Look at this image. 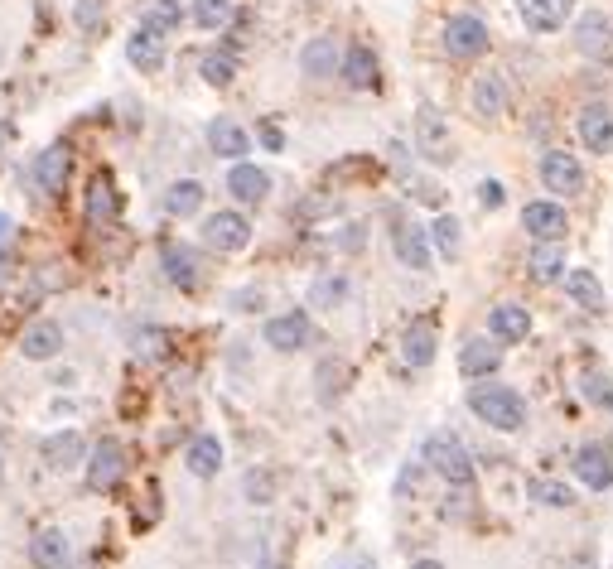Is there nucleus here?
Returning a JSON list of instances; mask_svg holds the SVG:
<instances>
[{
  "label": "nucleus",
  "instance_id": "nucleus-46",
  "mask_svg": "<svg viewBox=\"0 0 613 569\" xmlns=\"http://www.w3.org/2000/svg\"><path fill=\"white\" fill-rule=\"evenodd\" d=\"M261 145H266V150H280V145H285L280 126H261Z\"/></svg>",
  "mask_w": 613,
  "mask_h": 569
},
{
  "label": "nucleus",
  "instance_id": "nucleus-11",
  "mask_svg": "<svg viewBox=\"0 0 613 569\" xmlns=\"http://www.w3.org/2000/svg\"><path fill=\"white\" fill-rule=\"evenodd\" d=\"M575 478L594 492L613 488V449L609 444H599V439L580 444V449H575Z\"/></svg>",
  "mask_w": 613,
  "mask_h": 569
},
{
  "label": "nucleus",
  "instance_id": "nucleus-32",
  "mask_svg": "<svg viewBox=\"0 0 613 569\" xmlns=\"http://www.w3.org/2000/svg\"><path fill=\"white\" fill-rule=\"evenodd\" d=\"M63 560H68V536L63 531H39L34 541H29V565L34 569H63Z\"/></svg>",
  "mask_w": 613,
  "mask_h": 569
},
{
  "label": "nucleus",
  "instance_id": "nucleus-42",
  "mask_svg": "<svg viewBox=\"0 0 613 569\" xmlns=\"http://www.w3.org/2000/svg\"><path fill=\"white\" fill-rule=\"evenodd\" d=\"M585 401H594V406H609V401H613L609 377H604V372H594V367L585 372Z\"/></svg>",
  "mask_w": 613,
  "mask_h": 569
},
{
  "label": "nucleus",
  "instance_id": "nucleus-13",
  "mask_svg": "<svg viewBox=\"0 0 613 569\" xmlns=\"http://www.w3.org/2000/svg\"><path fill=\"white\" fill-rule=\"evenodd\" d=\"M575 49L585 58H609L613 54V25L604 10H585L575 20Z\"/></svg>",
  "mask_w": 613,
  "mask_h": 569
},
{
  "label": "nucleus",
  "instance_id": "nucleus-21",
  "mask_svg": "<svg viewBox=\"0 0 613 569\" xmlns=\"http://www.w3.org/2000/svg\"><path fill=\"white\" fill-rule=\"evenodd\" d=\"M160 266H165V275L179 285V290H198V251L184 242H165V251H160Z\"/></svg>",
  "mask_w": 613,
  "mask_h": 569
},
{
  "label": "nucleus",
  "instance_id": "nucleus-43",
  "mask_svg": "<svg viewBox=\"0 0 613 569\" xmlns=\"http://www.w3.org/2000/svg\"><path fill=\"white\" fill-rule=\"evenodd\" d=\"M502 203H507V189H502L498 179H483V184H478V208H483V213H498Z\"/></svg>",
  "mask_w": 613,
  "mask_h": 569
},
{
  "label": "nucleus",
  "instance_id": "nucleus-20",
  "mask_svg": "<svg viewBox=\"0 0 613 569\" xmlns=\"http://www.w3.org/2000/svg\"><path fill=\"white\" fill-rule=\"evenodd\" d=\"M435 348H440V333L430 319H416V324L401 333V362L406 367H430L435 362Z\"/></svg>",
  "mask_w": 613,
  "mask_h": 569
},
{
  "label": "nucleus",
  "instance_id": "nucleus-19",
  "mask_svg": "<svg viewBox=\"0 0 613 569\" xmlns=\"http://www.w3.org/2000/svg\"><path fill=\"white\" fill-rule=\"evenodd\" d=\"M20 353L29 357V362H49V357L63 353V328L54 324V319H34V324L20 333Z\"/></svg>",
  "mask_w": 613,
  "mask_h": 569
},
{
  "label": "nucleus",
  "instance_id": "nucleus-4",
  "mask_svg": "<svg viewBox=\"0 0 613 569\" xmlns=\"http://www.w3.org/2000/svg\"><path fill=\"white\" fill-rule=\"evenodd\" d=\"M261 338H266V348H276V353H300V348L314 343V324H309L305 309H285L276 319H266Z\"/></svg>",
  "mask_w": 613,
  "mask_h": 569
},
{
  "label": "nucleus",
  "instance_id": "nucleus-16",
  "mask_svg": "<svg viewBox=\"0 0 613 569\" xmlns=\"http://www.w3.org/2000/svg\"><path fill=\"white\" fill-rule=\"evenodd\" d=\"M498 367H502L498 338H469V343L459 348V372H464L469 381H488Z\"/></svg>",
  "mask_w": 613,
  "mask_h": 569
},
{
  "label": "nucleus",
  "instance_id": "nucleus-40",
  "mask_svg": "<svg viewBox=\"0 0 613 569\" xmlns=\"http://www.w3.org/2000/svg\"><path fill=\"white\" fill-rule=\"evenodd\" d=\"M527 492L541 502V507H570V502H575V492L565 488V483H551V478H536Z\"/></svg>",
  "mask_w": 613,
  "mask_h": 569
},
{
  "label": "nucleus",
  "instance_id": "nucleus-12",
  "mask_svg": "<svg viewBox=\"0 0 613 569\" xmlns=\"http://www.w3.org/2000/svg\"><path fill=\"white\" fill-rule=\"evenodd\" d=\"M517 15L531 34H556L575 15V0H517Z\"/></svg>",
  "mask_w": 613,
  "mask_h": 569
},
{
  "label": "nucleus",
  "instance_id": "nucleus-35",
  "mask_svg": "<svg viewBox=\"0 0 613 569\" xmlns=\"http://www.w3.org/2000/svg\"><path fill=\"white\" fill-rule=\"evenodd\" d=\"M348 290H353V285H348V275L329 271V275H319V280L309 285V304H314V309H338V304L348 299Z\"/></svg>",
  "mask_w": 613,
  "mask_h": 569
},
{
  "label": "nucleus",
  "instance_id": "nucleus-2",
  "mask_svg": "<svg viewBox=\"0 0 613 569\" xmlns=\"http://www.w3.org/2000/svg\"><path fill=\"white\" fill-rule=\"evenodd\" d=\"M420 463H425L430 473H440L449 488H469V483H474V454L464 449V439H459V434H449V430H440V434H430V439H425Z\"/></svg>",
  "mask_w": 613,
  "mask_h": 569
},
{
  "label": "nucleus",
  "instance_id": "nucleus-7",
  "mask_svg": "<svg viewBox=\"0 0 613 569\" xmlns=\"http://www.w3.org/2000/svg\"><path fill=\"white\" fill-rule=\"evenodd\" d=\"M445 54L449 58L488 54V25H483L478 15H449L445 20Z\"/></svg>",
  "mask_w": 613,
  "mask_h": 569
},
{
  "label": "nucleus",
  "instance_id": "nucleus-17",
  "mask_svg": "<svg viewBox=\"0 0 613 569\" xmlns=\"http://www.w3.org/2000/svg\"><path fill=\"white\" fill-rule=\"evenodd\" d=\"M208 150H213L218 160L237 164L251 150V136L237 126V121H232V116H213V121H208Z\"/></svg>",
  "mask_w": 613,
  "mask_h": 569
},
{
  "label": "nucleus",
  "instance_id": "nucleus-8",
  "mask_svg": "<svg viewBox=\"0 0 613 569\" xmlns=\"http://www.w3.org/2000/svg\"><path fill=\"white\" fill-rule=\"evenodd\" d=\"M391 246H396V261L416 275H425L430 261H435V251H430V227H420V222H396Z\"/></svg>",
  "mask_w": 613,
  "mask_h": 569
},
{
  "label": "nucleus",
  "instance_id": "nucleus-1",
  "mask_svg": "<svg viewBox=\"0 0 613 569\" xmlns=\"http://www.w3.org/2000/svg\"><path fill=\"white\" fill-rule=\"evenodd\" d=\"M469 410H474L483 425H493V430L512 434L527 425V401L512 391V386H498V381H488V386H469Z\"/></svg>",
  "mask_w": 613,
  "mask_h": 569
},
{
  "label": "nucleus",
  "instance_id": "nucleus-29",
  "mask_svg": "<svg viewBox=\"0 0 613 569\" xmlns=\"http://www.w3.org/2000/svg\"><path fill=\"white\" fill-rule=\"evenodd\" d=\"M527 271L536 285H556L560 275H565V246L560 242H536L527 256Z\"/></svg>",
  "mask_w": 613,
  "mask_h": 569
},
{
  "label": "nucleus",
  "instance_id": "nucleus-23",
  "mask_svg": "<svg viewBox=\"0 0 613 569\" xmlns=\"http://www.w3.org/2000/svg\"><path fill=\"white\" fill-rule=\"evenodd\" d=\"M580 140H585L589 155H609L613 150V111L599 107V102L580 111Z\"/></svg>",
  "mask_w": 613,
  "mask_h": 569
},
{
  "label": "nucleus",
  "instance_id": "nucleus-39",
  "mask_svg": "<svg viewBox=\"0 0 613 569\" xmlns=\"http://www.w3.org/2000/svg\"><path fill=\"white\" fill-rule=\"evenodd\" d=\"M401 184H406L411 198H420L425 208H445V193H440L435 179H425V174H416V169H406V164H401Z\"/></svg>",
  "mask_w": 613,
  "mask_h": 569
},
{
  "label": "nucleus",
  "instance_id": "nucleus-33",
  "mask_svg": "<svg viewBox=\"0 0 613 569\" xmlns=\"http://www.w3.org/2000/svg\"><path fill=\"white\" fill-rule=\"evenodd\" d=\"M203 198H208V193H203L198 179H174V184L165 189V213L169 217H194L198 208H203Z\"/></svg>",
  "mask_w": 613,
  "mask_h": 569
},
{
  "label": "nucleus",
  "instance_id": "nucleus-47",
  "mask_svg": "<svg viewBox=\"0 0 613 569\" xmlns=\"http://www.w3.org/2000/svg\"><path fill=\"white\" fill-rule=\"evenodd\" d=\"M338 569H377L367 555H353V560H338Z\"/></svg>",
  "mask_w": 613,
  "mask_h": 569
},
{
  "label": "nucleus",
  "instance_id": "nucleus-5",
  "mask_svg": "<svg viewBox=\"0 0 613 569\" xmlns=\"http://www.w3.org/2000/svg\"><path fill=\"white\" fill-rule=\"evenodd\" d=\"M541 184H546V193L575 198V193H585V164L575 160L570 150H546L541 155Z\"/></svg>",
  "mask_w": 613,
  "mask_h": 569
},
{
  "label": "nucleus",
  "instance_id": "nucleus-31",
  "mask_svg": "<svg viewBox=\"0 0 613 569\" xmlns=\"http://www.w3.org/2000/svg\"><path fill=\"white\" fill-rule=\"evenodd\" d=\"M184 463H189L194 478H218V468H223V439L218 434H198L194 444H189V454H184Z\"/></svg>",
  "mask_w": 613,
  "mask_h": 569
},
{
  "label": "nucleus",
  "instance_id": "nucleus-36",
  "mask_svg": "<svg viewBox=\"0 0 613 569\" xmlns=\"http://www.w3.org/2000/svg\"><path fill=\"white\" fill-rule=\"evenodd\" d=\"M459 232H464V227H459V217L440 213V217H435V227H430V246H435L445 261H454V256H459V246H464V237H459Z\"/></svg>",
  "mask_w": 613,
  "mask_h": 569
},
{
  "label": "nucleus",
  "instance_id": "nucleus-44",
  "mask_svg": "<svg viewBox=\"0 0 613 569\" xmlns=\"http://www.w3.org/2000/svg\"><path fill=\"white\" fill-rule=\"evenodd\" d=\"M78 25H83V29L102 25V15H97V5H92V0H83V5H78Z\"/></svg>",
  "mask_w": 613,
  "mask_h": 569
},
{
  "label": "nucleus",
  "instance_id": "nucleus-22",
  "mask_svg": "<svg viewBox=\"0 0 613 569\" xmlns=\"http://www.w3.org/2000/svg\"><path fill=\"white\" fill-rule=\"evenodd\" d=\"M87 222H112L116 213H121V193H116V179L102 169V174H92V184H87Z\"/></svg>",
  "mask_w": 613,
  "mask_h": 569
},
{
  "label": "nucleus",
  "instance_id": "nucleus-48",
  "mask_svg": "<svg viewBox=\"0 0 613 569\" xmlns=\"http://www.w3.org/2000/svg\"><path fill=\"white\" fill-rule=\"evenodd\" d=\"M411 569H445V565H440V560H416Z\"/></svg>",
  "mask_w": 613,
  "mask_h": 569
},
{
  "label": "nucleus",
  "instance_id": "nucleus-26",
  "mask_svg": "<svg viewBox=\"0 0 613 569\" xmlns=\"http://www.w3.org/2000/svg\"><path fill=\"white\" fill-rule=\"evenodd\" d=\"M338 78L348 82L353 92H367V87H377V54L367 49V44H353L343 63H338Z\"/></svg>",
  "mask_w": 613,
  "mask_h": 569
},
{
  "label": "nucleus",
  "instance_id": "nucleus-28",
  "mask_svg": "<svg viewBox=\"0 0 613 569\" xmlns=\"http://www.w3.org/2000/svg\"><path fill=\"white\" fill-rule=\"evenodd\" d=\"M488 333H493L498 343H522L531 333V314L522 304H498V309L488 314Z\"/></svg>",
  "mask_w": 613,
  "mask_h": 569
},
{
  "label": "nucleus",
  "instance_id": "nucleus-34",
  "mask_svg": "<svg viewBox=\"0 0 613 569\" xmlns=\"http://www.w3.org/2000/svg\"><path fill=\"white\" fill-rule=\"evenodd\" d=\"M179 0H140V29H155V34H174L179 29Z\"/></svg>",
  "mask_w": 613,
  "mask_h": 569
},
{
  "label": "nucleus",
  "instance_id": "nucleus-25",
  "mask_svg": "<svg viewBox=\"0 0 613 569\" xmlns=\"http://www.w3.org/2000/svg\"><path fill=\"white\" fill-rule=\"evenodd\" d=\"M126 58H131V68H140V73H160V68H165V34L136 29V34L126 39Z\"/></svg>",
  "mask_w": 613,
  "mask_h": 569
},
{
  "label": "nucleus",
  "instance_id": "nucleus-3",
  "mask_svg": "<svg viewBox=\"0 0 613 569\" xmlns=\"http://www.w3.org/2000/svg\"><path fill=\"white\" fill-rule=\"evenodd\" d=\"M416 150L430 164H449L454 160V136H449V121L430 102L416 107Z\"/></svg>",
  "mask_w": 613,
  "mask_h": 569
},
{
  "label": "nucleus",
  "instance_id": "nucleus-49",
  "mask_svg": "<svg viewBox=\"0 0 613 569\" xmlns=\"http://www.w3.org/2000/svg\"><path fill=\"white\" fill-rule=\"evenodd\" d=\"M5 237H10V217L0 213V242H5Z\"/></svg>",
  "mask_w": 613,
  "mask_h": 569
},
{
  "label": "nucleus",
  "instance_id": "nucleus-38",
  "mask_svg": "<svg viewBox=\"0 0 613 569\" xmlns=\"http://www.w3.org/2000/svg\"><path fill=\"white\" fill-rule=\"evenodd\" d=\"M232 0H194V25L198 29H227L232 25Z\"/></svg>",
  "mask_w": 613,
  "mask_h": 569
},
{
  "label": "nucleus",
  "instance_id": "nucleus-45",
  "mask_svg": "<svg viewBox=\"0 0 613 569\" xmlns=\"http://www.w3.org/2000/svg\"><path fill=\"white\" fill-rule=\"evenodd\" d=\"M338 246H343V251H358V246H363V227H343Z\"/></svg>",
  "mask_w": 613,
  "mask_h": 569
},
{
  "label": "nucleus",
  "instance_id": "nucleus-6",
  "mask_svg": "<svg viewBox=\"0 0 613 569\" xmlns=\"http://www.w3.org/2000/svg\"><path fill=\"white\" fill-rule=\"evenodd\" d=\"M522 232H527L531 242H565V232H570V217L560 203L551 198H536L522 208Z\"/></svg>",
  "mask_w": 613,
  "mask_h": 569
},
{
  "label": "nucleus",
  "instance_id": "nucleus-30",
  "mask_svg": "<svg viewBox=\"0 0 613 569\" xmlns=\"http://www.w3.org/2000/svg\"><path fill=\"white\" fill-rule=\"evenodd\" d=\"M39 454H44V463H49V468H58V473H63V468H78V463H83V434H78V430L49 434Z\"/></svg>",
  "mask_w": 613,
  "mask_h": 569
},
{
  "label": "nucleus",
  "instance_id": "nucleus-18",
  "mask_svg": "<svg viewBox=\"0 0 613 569\" xmlns=\"http://www.w3.org/2000/svg\"><path fill=\"white\" fill-rule=\"evenodd\" d=\"M68 169H73V155H68V145H49L39 160H34V189L39 193H63L68 184Z\"/></svg>",
  "mask_w": 613,
  "mask_h": 569
},
{
  "label": "nucleus",
  "instance_id": "nucleus-14",
  "mask_svg": "<svg viewBox=\"0 0 613 569\" xmlns=\"http://www.w3.org/2000/svg\"><path fill=\"white\" fill-rule=\"evenodd\" d=\"M227 193H232L237 203L256 208V203H266V193H271V174H266L261 164L237 160L232 169H227Z\"/></svg>",
  "mask_w": 613,
  "mask_h": 569
},
{
  "label": "nucleus",
  "instance_id": "nucleus-15",
  "mask_svg": "<svg viewBox=\"0 0 613 569\" xmlns=\"http://www.w3.org/2000/svg\"><path fill=\"white\" fill-rule=\"evenodd\" d=\"M338 63H343V54H338V39H334V34H314L305 49H300V73H305L309 82L334 78Z\"/></svg>",
  "mask_w": 613,
  "mask_h": 569
},
{
  "label": "nucleus",
  "instance_id": "nucleus-27",
  "mask_svg": "<svg viewBox=\"0 0 613 569\" xmlns=\"http://www.w3.org/2000/svg\"><path fill=\"white\" fill-rule=\"evenodd\" d=\"M560 280H565V295L575 299L585 314H604V309H609L604 285H599V275L594 271H570V275H560Z\"/></svg>",
  "mask_w": 613,
  "mask_h": 569
},
{
  "label": "nucleus",
  "instance_id": "nucleus-50",
  "mask_svg": "<svg viewBox=\"0 0 613 569\" xmlns=\"http://www.w3.org/2000/svg\"><path fill=\"white\" fill-rule=\"evenodd\" d=\"M256 569H285V565H280V560H261V565H256Z\"/></svg>",
  "mask_w": 613,
  "mask_h": 569
},
{
  "label": "nucleus",
  "instance_id": "nucleus-9",
  "mask_svg": "<svg viewBox=\"0 0 613 569\" xmlns=\"http://www.w3.org/2000/svg\"><path fill=\"white\" fill-rule=\"evenodd\" d=\"M126 478V449L116 439H102L92 454H87V488L92 492H112Z\"/></svg>",
  "mask_w": 613,
  "mask_h": 569
},
{
  "label": "nucleus",
  "instance_id": "nucleus-10",
  "mask_svg": "<svg viewBox=\"0 0 613 569\" xmlns=\"http://www.w3.org/2000/svg\"><path fill=\"white\" fill-rule=\"evenodd\" d=\"M203 242L213 246V251H247V242H251V222H247L242 213L223 208V213L203 217Z\"/></svg>",
  "mask_w": 613,
  "mask_h": 569
},
{
  "label": "nucleus",
  "instance_id": "nucleus-37",
  "mask_svg": "<svg viewBox=\"0 0 613 569\" xmlns=\"http://www.w3.org/2000/svg\"><path fill=\"white\" fill-rule=\"evenodd\" d=\"M198 73H203V82H208V87H227V82L237 78V58L227 54V49H213V54H203Z\"/></svg>",
  "mask_w": 613,
  "mask_h": 569
},
{
  "label": "nucleus",
  "instance_id": "nucleus-41",
  "mask_svg": "<svg viewBox=\"0 0 613 569\" xmlns=\"http://www.w3.org/2000/svg\"><path fill=\"white\" fill-rule=\"evenodd\" d=\"M242 488H247V497H251V502H256V507H266V502H276V478H271V473H261V468H251V473H247V483H242Z\"/></svg>",
  "mask_w": 613,
  "mask_h": 569
},
{
  "label": "nucleus",
  "instance_id": "nucleus-24",
  "mask_svg": "<svg viewBox=\"0 0 613 569\" xmlns=\"http://www.w3.org/2000/svg\"><path fill=\"white\" fill-rule=\"evenodd\" d=\"M469 102H474V116H483V121H498L502 111H507V82H502V73H478Z\"/></svg>",
  "mask_w": 613,
  "mask_h": 569
}]
</instances>
